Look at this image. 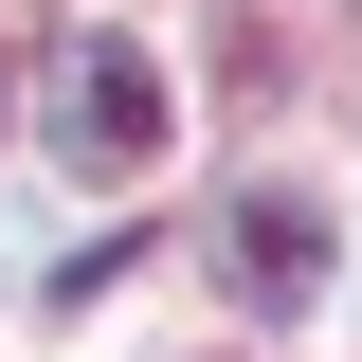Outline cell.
I'll list each match as a JSON object with an SVG mask.
<instances>
[{"label":"cell","instance_id":"obj_2","mask_svg":"<svg viewBox=\"0 0 362 362\" xmlns=\"http://www.w3.org/2000/svg\"><path fill=\"white\" fill-rule=\"evenodd\" d=\"M235 272H254L272 308H290V290L326 272V218H308V199H235Z\"/></svg>","mask_w":362,"mask_h":362},{"label":"cell","instance_id":"obj_1","mask_svg":"<svg viewBox=\"0 0 362 362\" xmlns=\"http://www.w3.org/2000/svg\"><path fill=\"white\" fill-rule=\"evenodd\" d=\"M54 145H73L90 181L163 163V73H145L127 37H73V54H54Z\"/></svg>","mask_w":362,"mask_h":362}]
</instances>
